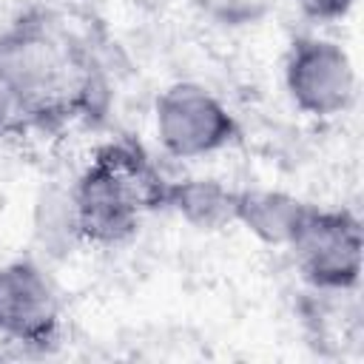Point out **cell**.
Returning <instances> with one entry per match:
<instances>
[{
	"instance_id": "2",
	"label": "cell",
	"mask_w": 364,
	"mask_h": 364,
	"mask_svg": "<svg viewBox=\"0 0 364 364\" xmlns=\"http://www.w3.org/2000/svg\"><path fill=\"white\" fill-rule=\"evenodd\" d=\"M0 77L14 119H48L74 108L88 88L74 48L51 28L31 23L0 37Z\"/></svg>"
},
{
	"instance_id": "4",
	"label": "cell",
	"mask_w": 364,
	"mask_h": 364,
	"mask_svg": "<svg viewBox=\"0 0 364 364\" xmlns=\"http://www.w3.org/2000/svg\"><path fill=\"white\" fill-rule=\"evenodd\" d=\"M287 250L301 276L321 290H350L361 276V225L347 210H304Z\"/></svg>"
},
{
	"instance_id": "1",
	"label": "cell",
	"mask_w": 364,
	"mask_h": 364,
	"mask_svg": "<svg viewBox=\"0 0 364 364\" xmlns=\"http://www.w3.org/2000/svg\"><path fill=\"white\" fill-rule=\"evenodd\" d=\"M168 185L139 148L128 142L102 148L71 193L77 233L94 245L122 242L145 210L165 205Z\"/></svg>"
},
{
	"instance_id": "8",
	"label": "cell",
	"mask_w": 364,
	"mask_h": 364,
	"mask_svg": "<svg viewBox=\"0 0 364 364\" xmlns=\"http://www.w3.org/2000/svg\"><path fill=\"white\" fill-rule=\"evenodd\" d=\"M239 191L219 179H179L168 185L165 205L196 230H222L236 222Z\"/></svg>"
},
{
	"instance_id": "7",
	"label": "cell",
	"mask_w": 364,
	"mask_h": 364,
	"mask_svg": "<svg viewBox=\"0 0 364 364\" xmlns=\"http://www.w3.org/2000/svg\"><path fill=\"white\" fill-rule=\"evenodd\" d=\"M304 210L307 205L284 191H267V188L239 191L236 199V222L245 225V230L264 245L287 247Z\"/></svg>"
},
{
	"instance_id": "3",
	"label": "cell",
	"mask_w": 364,
	"mask_h": 364,
	"mask_svg": "<svg viewBox=\"0 0 364 364\" xmlns=\"http://www.w3.org/2000/svg\"><path fill=\"white\" fill-rule=\"evenodd\" d=\"M154 134L176 159H205L236 139V119L228 105L196 82H176L156 97Z\"/></svg>"
},
{
	"instance_id": "6",
	"label": "cell",
	"mask_w": 364,
	"mask_h": 364,
	"mask_svg": "<svg viewBox=\"0 0 364 364\" xmlns=\"http://www.w3.org/2000/svg\"><path fill=\"white\" fill-rule=\"evenodd\" d=\"M60 330V299L48 276L31 262L0 267V336L26 347H46Z\"/></svg>"
},
{
	"instance_id": "9",
	"label": "cell",
	"mask_w": 364,
	"mask_h": 364,
	"mask_svg": "<svg viewBox=\"0 0 364 364\" xmlns=\"http://www.w3.org/2000/svg\"><path fill=\"white\" fill-rule=\"evenodd\" d=\"M301 14H307L316 23H333L353 11L355 0H296Z\"/></svg>"
},
{
	"instance_id": "10",
	"label": "cell",
	"mask_w": 364,
	"mask_h": 364,
	"mask_svg": "<svg viewBox=\"0 0 364 364\" xmlns=\"http://www.w3.org/2000/svg\"><path fill=\"white\" fill-rule=\"evenodd\" d=\"M9 125V119H6V114H3V108H0V131Z\"/></svg>"
},
{
	"instance_id": "5",
	"label": "cell",
	"mask_w": 364,
	"mask_h": 364,
	"mask_svg": "<svg viewBox=\"0 0 364 364\" xmlns=\"http://www.w3.org/2000/svg\"><path fill=\"white\" fill-rule=\"evenodd\" d=\"M284 85L299 111L310 117L344 114L358 88L350 54L327 37H301L284 63Z\"/></svg>"
}]
</instances>
